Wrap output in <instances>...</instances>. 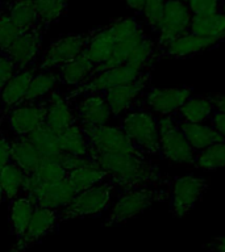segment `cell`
Returning <instances> with one entry per match:
<instances>
[{"label": "cell", "instance_id": "52a82bcc", "mask_svg": "<svg viewBox=\"0 0 225 252\" xmlns=\"http://www.w3.org/2000/svg\"><path fill=\"white\" fill-rule=\"evenodd\" d=\"M144 71L145 70H138L136 67L125 63L116 68H111V70L91 75L90 78H87L82 84L71 88L63 94L71 102L79 96H86V94H106L107 91L112 90L114 87L133 82L141 76Z\"/></svg>", "mask_w": 225, "mask_h": 252}, {"label": "cell", "instance_id": "c3c4849f", "mask_svg": "<svg viewBox=\"0 0 225 252\" xmlns=\"http://www.w3.org/2000/svg\"><path fill=\"white\" fill-rule=\"evenodd\" d=\"M124 1L128 4V7L132 8L137 13H142V9H144L146 3V0H124Z\"/></svg>", "mask_w": 225, "mask_h": 252}, {"label": "cell", "instance_id": "d6a6232c", "mask_svg": "<svg viewBox=\"0 0 225 252\" xmlns=\"http://www.w3.org/2000/svg\"><path fill=\"white\" fill-rule=\"evenodd\" d=\"M69 9V0H35L37 23L45 31L50 25L58 23Z\"/></svg>", "mask_w": 225, "mask_h": 252}, {"label": "cell", "instance_id": "9a60e30c", "mask_svg": "<svg viewBox=\"0 0 225 252\" xmlns=\"http://www.w3.org/2000/svg\"><path fill=\"white\" fill-rule=\"evenodd\" d=\"M45 114H46V98L41 101L17 105L8 112L3 122H7L15 135L23 137L43 125Z\"/></svg>", "mask_w": 225, "mask_h": 252}, {"label": "cell", "instance_id": "d590c367", "mask_svg": "<svg viewBox=\"0 0 225 252\" xmlns=\"http://www.w3.org/2000/svg\"><path fill=\"white\" fill-rule=\"evenodd\" d=\"M155 61H158L157 43L153 42L148 35H145L134 46L126 63L138 70H146V68H153Z\"/></svg>", "mask_w": 225, "mask_h": 252}, {"label": "cell", "instance_id": "4fadbf2b", "mask_svg": "<svg viewBox=\"0 0 225 252\" xmlns=\"http://www.w3.org/2000/svg\"><path fill=\"white\" fill-rule=\"evenodd\" d=\"M61 220L59 210L46 208H35L32 214L31 222L28 224L24 235L19 240H16L15 246L9 248L7 252H25L29 248L37 244L51 232L58 230Z\"/></svg>", "mask_w": 225, "mask_h": 252}, {"label": "cell", "instance_id": "f6af8a7d", "mask_svg": "<svg viewBox=\"0 0 225 252\" xmlns=\"http://www.w3.org/2000/svg\"><path fill=\"white\" fill-rule=\"evenodd\" d=\"M209 125L212 126L213 129L216 130L217 133L225 139V113L215 110L211 118H209Z\"/></svg>", "mask_w": 225, "mask_h": 252}, {"label": "cell", "instance_id": "7c38bea8", "mask_svg": "<svg viewBox=\"0 0 225 252\" xmlns=\"http://www.w3.org/2000/svg\"><path fill=\"white\" fill-rule=\"evenodd\" d=\"M191 96H192L191 87H179V88L150 87L142 100V108L151 112L157 118L169 117L177 113V110Z\"/></svg>", "mask_w": 225, "mask_h": 252}, {"label": "cell", "instance_id": "277c9868", "mask_svg": "<svg viewBox=\"0 0 225 252\" xmlns=\"http://www.w3.org/2000/svg\"><path fill=\"white\" fill-rule=\"evenodd\" d=\"M114 190L116 187L107 180L92 188L76 193L70 204L59 210L61 223L71 220L102 214L106 209L110 208Z\"/></svg>", "mask_w": 225, "mask_h": 252}, {"label": "cell", "instance_id": "f35d334b", "mask_svg": "<svg viewBox=\"0 0 225 252\" xmlns=\"http://www.w3.org/2000/svg\"><path fill=\"white\" fill-rule=\"evenodd\" d=\"M21 32L15 21L8 15L7 9L0 5V51L4 50Z\"/></svg>", "mask_w": 225, "mask_h": 252}, {"label": "cell", "instance_id": "8fae6325", "mask_svg": "<svg viewBox=\"0 0 225 252\" xmlns=\"http://www.w3.org/2000/svg\"><path fill=\"white\" fill-rule=\"evenodd\" d=\"M46 31L39 25L24 29L19 35L0 53L11 59L16 70L36 67L37 59L41 55L42 38Z\"/></svg>", "mask_w": 225, "mask_h": 252}, {"label": "cell", "instance_id": "8992f818", "mask_svg": "<svg viewBox=\"0 0 225 252\" xmlns=\"http://www.w3.org/2000/svg\"><path fill=\"white\" fill-rule=\"evenodd\" d=\"M91 34H92V29L86 33L61 35L58 38L53 39L36 64V70L54 71L78 58L79 55H82L86 51Z\"/></svg>", "mask_w": 225, "mask_h": 252}, {"label": "cell", "instance_id": "836d02e7", "mask_svg": "<svg viewBox=\"0 0 225 252\" xmlns=\"http://www.w3.org/2000/svg\"><path fill=\"white\" fill-rule=\"evenodd\" d=\"M59 147L62 153L73 154V155H80V157H88V141L86 134L78 124L71 125L62 133L58 134Z\"/></svg>", "mask_w": 225, "mask_h": 252}, {"label": "cell", "instance_id": "d6986e66", "mask_svg": "<svg viewBox=\"0 0 225 252\" xmlns=\"http://www.w3.org/2000/svg\"><path fill=\"white\" fill-rule=\"evenodd\" d=\"M219 41L212 38H205L200 35L186 33L174 42H171L165 50L161 51L158 55V59H182L188 58L195 54H200L204 51L212 49L219 45Z\"/></svg>", "mask_w": 225, "mask_h": 252}, {"label": "cell", "instance_id": "cb8c5ba5", "mask_svg": "<svg viewBox=\"0 0 225 252\" xmlns=\"http://www.w3.org/2000/svg\"><path fill=\"white\" fill-rule=\"evenodd\" d=\"M114 45H116V39L111 34L107 25L92 29L90 42H88V46L84 53L94 64V68L96 66H100L102 63H104L110 58Z\"/></svg>", "mask_w": 225, "mask_h": 252}, {"label": "cell", "instance_id": "b9f144b4", "mask_svg": "<svg viewBox=\"0 0 225 252\" xmlns=\"http://www.w3.org/2000/svg\"><path fill=\"white\" fill-rule=\"evenodd\" d=\"M189 8L192 15H205L211 12L220 11L224 0H181Z\"/></svg>", "mask_w": 225, "mask_h": 252}, {"label": "cell", "instance_id": "7402d4cb", "mask_svg": "<svg viewBox=\"0 0 225 252\" xmlns=\"http://www.w3.org/2000/svg\"><path fill=\"white\" fill-rule=\"evenodd\" d=\"M11 141L12 160L21 168L25 175V179L31 176L38 167L41 158L32 142L25 135H15L9 139Z\"/></svg>", "mask_w": 225, "mask_h": 252}, {"label": "cell", "instance_id": "603a6c76", "mask_svg": "<svg viewBox=\"0 0 225 252\" xmlns=\"http://www.w3.org/2000/svg\"><path fill=\"white\" fill-rule=\"evenodd\" d=\"M189 33L216 39L219 42L225 39V15L221 11L205 15H193Z\"/></svg>", "mask_w": 225, "mask_h": 252}, {"label": "cell", "instance_id": "f546056e", "mask_svg": "<svg viewBox=\"0 0 225 252\" xmlns=\"http://www.w3.org/2000/svg\"><path fill=\"white\" fill-rule=\"evenodd\" d=\"M66 179V171L58 161L51 159H41L38 167L25 181V192L43 184H53ZM24 192V193H25Z\"/></svg>", "mask_w": 225, "mask_h": 252}, {"label": "cell", "instance_id": "e575fe53", "mask_svg": "<svg viewBox=\"0 0 225 252\" xmlns=\"http://www.w3.org/2000/svg\"><path fill=\"white\" fill-rule=\"evenodd\" d=\"M17 27L24 31L38 25L35 11V0H9L1 4Z\"/></svg>", "mask_w": 225, "mask_h": 252}, {"label": "cell", "instance_id": "484cf974", "mask_svg": "<svg viewBox=\"0 0 225 252\" xmlns=\"http://www.w3.org/2000/svg\"><path fill=\"white\" fill-rule=\"evenodd\" d=\"M25 175L15 163L0 169V204L9 202L25 192Z\"/></svg>", "mask_w": 225, "mask_h": 252}, {"label": "cell", "instance_id": "5bb4252c", "mask_svg": "<svg viewBox=\"0 0 225 252\" xmlns=\"http://www.w3.org/2000/svg\"><path fill=\"white\" fill-rule=\"evenodd\" d=\"M86 134L87 141L91 147L106 153L121 154H141L120 126H95V127H82ZM144 155V154H141ZM146 157V155H145Z\"/></svg>", "mask_w": 225, "mask_h": 252}, {"label": "cell", "instance_id": "5b68a950", "mask_svg": "<svg viewBox=\"0 0 225 252\" xmlns=\"http://www.w3.org/2000/svg\"><path fill=\"white\" fill-rule=\"evenodd\" d=\"M159 157L174 164L193 165L196 151L189 145L173 116L158 118Z\"/></svg>", "mask_w": 225, "mask_h": 252}, {"label": "cell", "instance_id": "ba28073f", "mask_svg": "<svg viewBox=\"0 0 225 252\" xmlns=\"http://www.w3.org/2000/svg\"><path fill=\"white\" fill-rule=\"evenodd\" d=\"M208 180L195 175H183L171 179L170 184V212L177 218L188 214L203 198L208 189Z\"/></svg>", "mask_w": 225, "mask_h": 252}, {"label": "cell", "instance_id": "44dd1931", "mask_svg": "<svg viewBox=\"0 0 225 252\" xmlns=\"http://www.w3.org/2000/svg\"><path fill=\"white\" fill-rule=\"evenodd\" d=\"M215 112L212 100L207 96H191L183 105L177 110L173 117L177 121L193 122V124H205Z\"/></svg>", "mask_w": 225, "mask_h": 252}, {"label": "cell", "instance_id": "7dc6e473", "mask_svg": "<svg viewBox=\"0 0 225 252\" xmlns=\"http://www.w3.org/2000/svg\"><path fill=\"white\" fill-rule=\"evenodd\" d=\"M207 248L213 252H225V235L215 238L207 244Z\"/></svg>", "mask_w": 225, "mask_h": 252}, {"label": "cell", "instance_id": "ab89813d", "mask_svg": "<svg viewBox=\"0 0 225 252\" xmlns=\"http://www.w3.org/2000/svg\"><path fill=\"white\" fill-rule=\"evenodd\" d=\"M165 1L166 0H146L145 7L142 9V15L145 17L146 24L154 32L158 31V27H159V23H161Z\"/></svg>", "mask_w": 225, "mask_h": 252}, {"label": "cell", "instance_id": "4dcf8cb0", "mask_svg": "<svg viewBox=\"0 0 225 252\" xmlns=\"http://www.w3.org/2000/svg\"><path fill=\"white\" fill-rule=\"evenodd\" d=\"M66 180L76 190V193H79L86 189L92 188L100 183H104L108 180V177L103 169H100L95 163H92L90 165H84V167L67 172Z\"/></svg>", "mask_w": 225, "mask_h": 252}, {"label": "cell", "instance_id": "ee69618b", "mask_svg": "<svg viewBox=\"0 0 225 252\" xmlns=\"http://www.w3.org/2000/svg\"><path fill=\"white\" fill-rule=\"evenodd\" d=\"M13 163L12 160V150H11V141L9 138L4 137L3 134H0V169L4 168L5 165Z\"/></svg>", "mask_w": 225, "mask_h": 252}, {"label": "cell", "instance_id": "60d3db41", "mask_svg": "<svg viewBox=\"0 0 225 252\" xmlns=\"http://www.w3.org/2000/svg\"><path fill=\"white\" fill-rule=\"evenodd\" d=\"M51 160L58 161L59 164L62 165V168L67 172L70 171H74L76 168H80V167H84V165L92 164L94 161L91 160L88 157H80V155H73V154L67 153H61L58 154L54 159Z\"/></svg>", "mask_w": 225, "mask_h": 252}, {"label": "cell", "instance_id": "ffe728a7", "mask_svg": "<svg viewBox=\"0 0 225 252\" xmlns=\"http://www.w3.org/2000/svg\"><path fill=\"white\" fill-rule=\"evenodd\" d=\"M36 71H37L36 67L19 70L7 83V86L4 87V90L0 94V124H3L4 117L7 116L8 112L21 102Z\"/></svg>", "mask_w": 225, "mask_h": 252}, {"label": "cell", "instance_id": "7a4b0ae2", "mask_svg": "<svg viewBox=\"0 0 225 252\" xmlns=\"http://www.w3.org/2000/svg\"><path fill=\"white\" fill-rule=\"evenodd\" d=\"M120 127L134 147L146 157H159L158 118L145 108H134L120 117Z\"/></svg>", "mask_w": 225, "mask_h": 252}, {"label": "cell", "instance_id": "3957f363", "mask_svg": "<svg viewBox=\"0 0 225 252\" xmlns=\"http://www.w3.org/2000/svg\"><path fill=\"white\" fill-rule=\"evenodd\" d=\"M170 188H140L120 192L104 226H118L133 220L151 205L169 201Z\"/></svg>", "mask_w": 225, "mask_h": 252}, {"label": "cell", "instance_id": "2e32d148", "mask_svg": "<svg viewBox=\"0 0 225 252\" xmlns=\"http://www.w3.org/2000/svg\"><path fill=\"white\" fill-rule=\"evenodd\" d=\"M35 208H46L61 210L70 204L71 200L76 194L69 181L65 179L53 184H43L35 187L25 192Z\"/></svg>", "mask_w": 225, "mask_h": 252}, {"label": "cell", "instance_id": "e0dca14e", "mask_svg": "<svg viewBox=\"0 0 225 252\" xmlns=\"http://www.w3.org/2000/svg\"><path fill=\"white\" fill-rule=\"evenodd\" d=\"M75 120L80 127H95L108 125L112 114L103 94H91L83 96L76 105L73 106Z\"/></svg>", "mask_w": 225, "mask_h": 252}, {"label": "cell", "instance_id": "74e56055", "mask_svg": "<svg viewBox=\"0 0 225 252\" xmlns=\"http://www.w3.org/2000/svg\"><path fill=\"white\" fill-rule=\"evenodd\" d=\"M107 27L110 29L111 34L116 39V42L134 38L145 33L141 25L132 17H121V19L113 20L112 23L107 24Z\"/></svg>", "mask_w": 225, "mask_h": 252}, {"label": "cell", "instance_id": "30bf717a", "mask_svg": "<svg viewBox=\"0 0 225 252\" xmlns=\"http://www.w3.org/2000/svg\"><path fill=\"white\" fill-rule=\"evenodd\" d=\"M151 74L153 68H148L133 82L114 87L103 94L113 117H121L126 112L142 106L144 96L151 83Z\"/></svg>", "mask_w": 225, "mask_h": 252}, {"label": "cell", "instance_id": "83f0119b", "mask_svg": "<svg viewBox=\"0 0 225 252\" xmlns=\"http://www.w3.org/2000/svg\"><path fill=\"white\" fill-rule=\"evenodd\" d=\"M58 83V78L54 71H36L19 105L45 100L53 91L57 90Z\"/></svg>", "mask_w": 225, "mask_h": 252}, {"label": "cell", "instance_id": "9c48e42d", "mask_svg": "<svg viewBox=\"0 0 225 252\" xmlns=\"http://www.w3.org/2000/svg\"><path fill=\"white\" fill-rule=\"evenodd\" d=\"M192 12L181 0H166L161 23L158 27V55L175 39L189 33Z\"/></svg>", "mask_w": 225, "mask_h": 252}, {"label": "cell", "instance_id": "bcb514c9", "mask_svg": "<svg viewBox=\"0 0 225 252\" xmlns=\"http://www.w3.org/2000/svg\"><path fill=\"white\" fill-rule=\"evenodd\" d=\"M209 97L215 105V110L225 113V94H209Z\"/></svg>", "mask_w": 225, "mask_h": 252}, {"label": "cell", "instance_id": "d4e9b609", "mask_svg": "<svg viewBox=\"0 0 225 252\" xmlns=\"http://www.w3.org/2000/svg\"><path fill=\"white\" fill-rule=\"evenodd\" d=\"M178 125L187 138V141L189 142V145L192 146V149L196 153L207 149L209 146L215 145V143L225 141L212 126L207 125V124L178 121Z\"/></svg>", "mask_w": 225, "mask_h": 252}, {"label": "cell", "instance_id": "ac0fdd59", "mask_svg": "<svg viewBox=\"0 0 225 252\" xmlns=\"http://www.w3.org/2000/svg\"><path fill=\"white\" fill-rule=\"evenodd\" d=\"M74 124H76V120L71 102L61 91L54 90L46 97V114L43 125L55 134H59Z\"/></svg>", "mask_w": 225, "mask_h": 252}, {"label": "cell", "instance_id": "7bdbcfd3", "mask_svg": "<svg viewBox=\"0 0 225 252\" xmlns=\"http://www.w3.org/2000/svg\"><path fill=\"white\" fill-rule=\"evenodd\" d=\"M16 72L17 70H16L13 62L8 57L0 53V94Z\"/></svg>", "mask_w": 225, "mask_h": 252}, {"label": "cell", "instance_id": "4316f807", "mask_svg": "<svg viewBox=\"0 0 225 252\" xmlns=\"http://www.w3.org/2000/svg\"><path fill=\"white\" fill-rule=\"evenodd\" d=\"M35 212V205L32 204L31 198L24 193L8 202V216L12 232L19 240L24 235L28 224L31 222L32 214Z\"/></svg>", "mask_w": 225, "mask_h": 252}, {"label": "cell", "instance_id": "1f68e13d", "mask_svg": "<svg viewBox=\"0 0 225 252\" xmlns=\"http://www.w3.org/2000/svg\"><path fill=\"white\" fill-rule=\"evenodd\" d=\"M25 137L35 146L41 159H54L58 154L62 153L59 147L58 134L47 129L45 125L39 126L38 129H36Z\"/></svg>", "mask_w": 225, "mask_h": 252}, {"label": "cell", "instance_id": "6da1fadb", "mask_svg": "<svg viewBox=\"0 0 225 252\" xmlns=\"http://www.w3.org/2000/svg\"><path fill=\"white\" fill-rule=\"evenodd\" d=\"M88 158L106 172L120 192L140 188H170L171 179L159 165L141 154L106 153L88 146Z\"/></svg>", "mask_w": 225, "mask_h": 252}, {"label": "cell", "instance_id": "f1b7e54d", "mask_svg": "<svg viewBox=\"0 0 225 252\" xmlns=\"http://www.w3.org/2000/svg\"><path fill=\"white\" fill-rule=\"evenodd\" d=\"M55 71H57L55 74H57L59 83L74 88V87L82 84L87 78H90L94 71V64L87 57L86 53H83L78 58L63 64Z\"/></svg>", "mask_w": 225, "mask_h": 252}, {"label": "cell", "instance_id": "8d00e7d4", "mask_svg": "<svg viewBox=\"0 0 225 252\" xmlns=\"http://www.w3.org/2000/svg\"><path fill=\"white\" fill-rule=\"evenodd\" d=\"M193 165L205 171L225 168V141L215 143L196 153Z\"/></svg>", "mask_w": 225, "mask_h": 252}, {"label": "cell", "instance_id": "681fc988", "mask_svg": "<svg viewBox=\"0 0 225 252\" xmlns=\"http://www.w3.org/2000/svg\"><path fill=\"white\" fill-rule=\"evenodd\" d=\"M220 11L223 12V13H224V15H225V0H224V1H223V4H221V8H220Z\"/></svg>", "mask_w": 225, "mask_h": 252}]
</instances>
